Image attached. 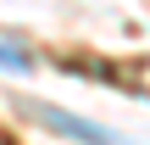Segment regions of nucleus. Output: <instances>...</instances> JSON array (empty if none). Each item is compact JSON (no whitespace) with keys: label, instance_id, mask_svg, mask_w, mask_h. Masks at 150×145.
I'll return each mask as SVG.
<instances>
[{"label":"nucleus","instance_id":"f257e3e1","mask_svg":"<svg viewBox=\"0 0 150 145\" xmlns=\"http://www.w3.org/2000/svg\"><path fill=\"white\" fill-rule=\"evenodd\" d=\"M39 123L45 129H56V134H72V140H89V145H117L106 129H89V123H78V117H67V112H56V106H39Z\"/></svg>","mask_w":150,"mask_h":145},{"label":"nucleus","instance_id":"f03ea898","mask_svg":"<svg viewBox=\"0 0 150 145\" xmlns=\"http://www.w3.org/2000/svg\"><path fill=\"white\" fill-rule=\"evenodd\" d=\"M0 67H11V73H28V50H17V45H0Z\"/></svg>","mask_w":150,"mask_h":145}]
</instances>
